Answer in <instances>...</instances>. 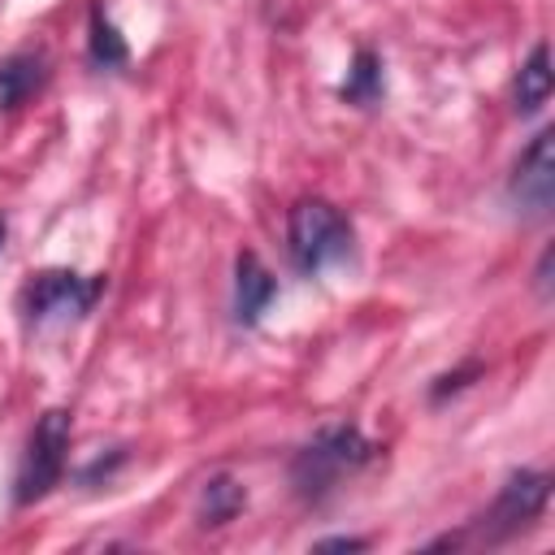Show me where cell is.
<instances>
[{"label":"cell","mask_w":555,"mask_h":555,"mask_svg":"<svg viewBox=\"0 0 555 555\" xmlns=\"http://www.w3.org/2000/svg\"><path fill=\"white\" fill-rule=\"evenodd\" d=\"M65 455H69V412L52 408L35 421V429L26 438L13 499L26 507V503H39L43 494H52V486L65 477Z\"/></svg>","instance_id":"3957f363"},{"label":"cell","mask_w":555,"mask_h":555,"mask_svg":"<svg viewBox=\"0 0 555 555\" xmlns=\"http://www.w3.org/2000/svg\"><path fill=\"white\" fill-rule=\"evenodd\" d=\"M247 503V494H243V486L238 481H230V477H212V481H204V499H199V525H225L238 507Z\"/></svg>","instance_id":"7c38bea8"},{"label":"cell","mask_w":555,"mask_h":555,"mask_svg":"<svg viewBox=\"0 0 555 555\" xmlns=\"http://www.w3.org/2000/svg\"><path fill=\"white\" fill-rule=\"evenodd\" d=\"M507 195H512V204H520L533 217H542L551 208V199H555V134L551 130H538L533 143L520 152Z\"/></svg>","instance_id":"5b68a950"},{"label":"cell","mask_w":555,"mask_h":555,"mask_svg":"<svg viewBox=\"0 0 555 555\" xmlns=\"http://www.w3.org/2000/svg\"><path fill=\"white\" fill-rule=\"evenodd\" d=\"M48 78V61L43 52H13L0 61V108H17L26 104Z\"/></svg>","instance_id":"ba28073f"},{"label":"cell","mask_w":555,"mask_h":555,"mask_svg":"<svg viewBox=\"0 0 555 555\" xmlns=\"http://www.w3.org/2000/svg\"><path fill=\"white\" fill-rule=\"evenodd\" d=\"M104 278H82L69 269H43L26 282L22 291V312L30 325H52V321H69L91 312V304L100 299Z\"/></svg>","instance_id":"277c9868"},{"label":"cell","mask_w":555,"mask_h":555,"mask_svg":"<svg viewBox=\"0 0 555 555\" xmlns=\"http://www.w3.org/2000/svg\"><path fill=\"white\" fill-rule=\"evenodd\" d=\"M546 494H551V477H546V473H533V468H520V473H512V481L499 490V499H494V507H490L486 520H490L499 533H512V529L529 525V520L546 507Z\"/></svg>","instance_id":"8992f818"},{"label":"cell","mask_w":555,"mask_h":555,"mask_svg":"<svg viewBox=\"0 0 555 555\" xmlns=\"http://www.w3.org/2000/svg\"><path fill=\"white\" fill-rule=\"evenodd\" d=\"M87 52H91V65H100V69H121V65L130 61L126 39L117 35V26L108 22V13H104L100 4L91 9V39H87Z\"/></svg>","instance_id":"30bf717a"},{"label":"cell","mask_w":555,"mask_h":555,"mask_svg":"<svg viewBox=\"0 0 555 555\" xmlns=\"http://www.w3.org/2000/svg\"><path fill=\"white\" fill-rule=\"evenodd\" d=\"M343 100L360 104V108L382 100V61L373 52H356V61L347 69V82H343Z\"/></svg>","instance_id":"8fae6325"},{"label":"cell","mask_w":555,"mask_h":555,"mask_svg":"<svg viewBox=\"0 0 555 555\" xmlns=\"http://www.w3.org/2000/svg\"><path fill=\"white\" fill-rule=\"evenodd\" d=\"M286 251H291V264L299 273L317 278L330 264L351 256V225L334 204L304 195L286 212Z\"/></svg>","instance_id":"6da1fadb"},{"label":"cell","mask_w":555,"mask_h":555,"mask_svg":"<svg viewBox=\"0 0 555 555\" xmlns=\"http://www.w3.org/2000/svg\"><path fill=\"white\" fill-rule=\"evenodd\" d=\"M546 100H551V52H546V43H538L516 74V113L533 117Z\"/></svg>","instance_id":"9c48e42d"},{"label":"cell","mask_w":555,"mask_h":555,"mask_svg":"<svg viewBox=\"0 0 555 555\" xmlns=\"http://www.w3.org/2000/svg\"><path fill=\"white\" fill-rule=\"evenodd\" d=\"M373 442L356 429V425H325L291 464V481L304 499H321L325 490H334V481L360 464L373 460Z\"/></svg>","instance_id":"7a4b0ae2"},{"label":"cell","mask_w":555,"mask_h":555,"mask_svg":"<svg viewBox=\"0 0 555 555\" xmlns=\"http://www.w3.org/2000/svg\"><path fill=\"white\" fill-rule=\"evenodd\" d=\"M273 295H278V282L260 264V256L256 251H238V260H234V317L243 325H256L264 317V308L273 304Z\"/></svg>","instance_id":"52a82bcc"}]
</instances>
